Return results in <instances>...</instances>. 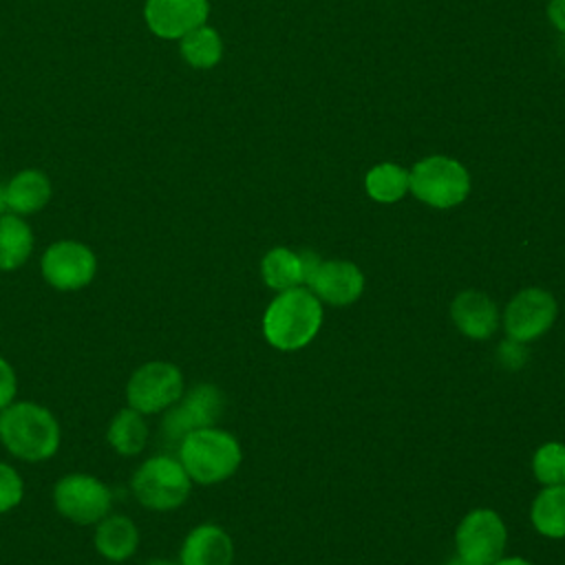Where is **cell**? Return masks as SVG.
<instances>
[{
  "label": "cell",
  "instance_id": "obj_18",
  "mask_svg": "<svg viewBox=\"0 0 565 565\" xmlns=\"http://www.w3.org/2000/svg\"><path fill=\"white\" fill-rule=\"evenodd\" d=\"M146 415L126 406L113 415L106 428V441L121 457H137L148 444Z\"/></svg>",
  "mask_w": 565,
  "mask_h": 565
},
{
  "label": "cell",
  "instance_id": "obj_2",
  "mask_svg": "<svg viewBox=\"0 0 565 565\" xmlns=\"http://www.w3.org/2000/svg\"><path fill=\"white\" fill-rule=\"evenodd\" d=\"M322 322L318 296L309 289L291 287L280 291L263 316V333L267 342L280 351L302 349L313 340Z\"/></svg>",
  "mask_w": 565,
  "mask_h": 565
},
{
  "label": "cell",
  "instance_id": "obj_14",
  "mask_svg": "<svg viewBox=\"0 0 565 565\" xmlns=\"http://www.w3.org/2000/svg\"><path fill=\"white\" fill-rule=\"evenodd\" d=\"M232 539L214 523H203L190 530L179 552V565H232Z\"/></svg>",
  "mask_w": 565,
  "mask_h": 565
},
{
  "label": "cell",
  "instance_id": "obj_24",
  "mask_svg": "<svg viewBox=\"0 0 565 565\" xmlns=\"http://www.w3.org/2000/svg\"><path fill=\"white\" fill-rule=\"evenodd\" d=\"M534 477L545 486L565 483V446L563 444H545L534 452L532 459Z\"/></svg>",
  "mask_w": 565,
  "mask_h": 565
},
{
  "label": "cell",
  "instance_id": "obj_32",
  "mask_svg": "<svg viewBox=\"0 0 565 565\" xmlns=\"http://www.w3.org/2000/svg\"><path fill=\"white\" fill-rule=\"evenodd\" d=\"M448 565H472V563H468V561H463L461 556H457V558H452Z\"/></svg>",
  "mask_w": 565,
  "mask_h": 565
},
{
  "label": "cell",
  "instance_id": "obj_29",
  "mask_svg": "<svg viewBox=\"0 0 565 565\" xmlns=\"http://www.w3.org/2000/svg\"><path fill=\"white\" fill-rule=\"evenodd\" d=\"M9 212V203H7V185H0V216Z\"/></svg>",
  "mask_w": 565,
  "mask_h": 565
},
{
  "label": "cell",
  "instance_id": "obj_1",
  "mask_svg": "<svg viewBox=\"0 0 565 565\" xmlns=\"http://www.w3.org/2000/svg\"><path fill=\"white\" fill-rule=\"evenodd\" d=\"M0 441L22 461H46L60 448V422L46 406L18 399L0 411Z\"/></svg>",
  "mask_w": 565,
  "mask_h": 565
},
{
  "label": "cell",
  "instance_id": "obj_17",
  "mask_svg": "<svg viewBox=\"0 0 565 565\" xmlns=\"http://www.w3.org/2000/svg\"><path fill=\"white\" fill-rule=\"evenodd\" d=\"M51 199V181L42 170H22L7 183L9 212L29 216L40 212Z\"/></svg>",
  "mask_w": 565,
  "mask_h": 565
},
{
  "label": "cell",
  "instance_id": "obj_5",
  "mask_svg": "<svg viewBox=\"0 0 565 565\" xmlns=\"http://www.w3.org/2000/svg\"><path fill=\"white\" fill-rule=\"evenodd\" d=\"M411 192L430 207H455L470 192L468 170L450 157L433 154L413 166L408 172Z\"/></svg>",
  "mask_w": 565,
  "mask_h": 565
},
{
  "label": "cell",
  "instance_id": "obj_10",
  "mask_svg": "<svg viewBox=\"0 0 565 565\" xmlns=\"http://www.w3.org/2000/svg\"><path fill=\"white\" fill-rule=\"evenodd\" d=\"M223 413V393L212 384H199L172 404L161 422V430L170 441H181L196 428L214 426Z\"/></svg>",
  "mask_w": 565,
  "mask_h": 565
},
{
  "label": "cell",
  "instance_id": "obj_13",
  "mask_svg": "<svg viewBox=\"0 0 565 565\" xmlns=\"http://www.w3.org/2000/svg\"><path fill=\"white\" fill-rule=\"evenodd\" d=\"M207 0H146L143 18L148 29L163 40H181L188 31L205 24Z\"/></svg>",
  "mask_w": 565,
  "mask_h": 565
},
{
  "label": "cell",
  "instance_id": "obj_19",
  "mask_svg": "<svg viewBox=\"0 0 565 565\" xmlns=\"http://www.w3.org/2000/svg\"><path fill=\"white\" fill-rule=\"evenodd\" d=\"M33 252V232L18 214L0 216V271L20 269Z\"/></svg>",
  "mask_w": 565,
  "mask_h": 565
},
{
  "label": "cell",
  "instance_id": "obj_15",
  "mask_svg": "<svg viewBox=\"0 0 565 565\" xmlns=\"http://www.w3.org/2000/svg\"><path fill=\"white\" fill-rule=\"evenodd\" d=\"M93 545L110 563L128 561L139 547V527L126 514H106L95 523Z\"/></svg>",
  "mask_w": 565,
  "mask_h": 565
},
{
  "label": "cell",
  "instance_id": "obj_6",
  "mask_svg": "<svg viewBox=\"0 0 565 565\" xmlns=\"http://www.w3.org/2000/svg\"><path fill=\"white\" fill-rule=\"evenodd\" d=\"M183 395V373L177 364L152 360L132 371L126 382V402L141 415L166 413Z\"/></svg>",
  "mask_w": 565,
  "mask_h": 565
},
{
  "label": "cell",
  "instance_id": "obj_21",
  "mask_svg": "<svg viewBox=\"0 0 565 565\" xmlns=\"http://www.w3.org/2000/svg\"><path fill=\"white\" fill-rule=\"evenodd\" d=\"M532 523L550 539L565 536V483L547 486L539 492L532 503Z\"/></svg>",
  "mask_w": 565,
  "mask_h": 565
},
{
  "label": "cell",
  "instance_id": "obj_27",
  "mask_svg": "<svg viewBox=\"0 0 565 565\" xmlns=\"http://www.w3.org/2000/svg\"><path fill=\"white\" fill-rule=\"evenodd\" d=\"M499 360L503 366L508 369H519L525 364L527 360V351L523 347V342H516V340H508V342H501L499 347Z\"/></svg>",
  "mask_w": 565,
  "mask_h": 565
},
{
  "label": "cell",
  "instance_id": "obj_25",
  "mask_svg": "<svg viewBox=\"0 0 565 565\" xmlns=\"http://www.w3.org/2000/svg\"><path fill=\"white\" fill-rule=\"evenodd\" d=\"M22 497H24V481L20 472L13 466L0 461V514L18 508L22 503Z\"/></svg>",
  "mask_w": 565,
  "mask_h": 565
},
{
  "label": "cell",
  "instance_id": "obj_22",
  "mask_svg": "<svg viewBox=\"0 0 565 565\" xmlns=\"http://www.w3.org/2000/svg\"><path fill=\"white\" fill-rule=\"evenodd\" d=\"M364 188L373 201L395 203L411 190V177L397 163H377L366 172Z\"/></svg>",
  "mask_w": 565,
  "mask_h": 565
},
{
  "label": "cell",
  "instance_id": "obj_4",
  "mask_svg": "<svg viewBox=\"0 0 565 565\" xmlns=\"http://www.w3.org/2000/svg\"><path fill=\"white\" fill-rule=\"evenodd\" d=\"M192 490V479L179 457L152 455L137 466L130 477L132 497L154 512H168L185 503Z\"/></svg>",
  "mask_w": 565,
  "mask_h": 565
},
{
  "label": "cell",
  "instance_id": "obj_31",
  "mask_svg": "<svg viewBox=\"0 0 565 565\" xmlns=\"http://www.w3.org/2000/svg\"><path fill=\"white\" fill-rule=\"evenodd\" d=\"M146 565H177V563L170 558H150Z\"/></svg>",
  "mask_w": 565,
  "mask_h": 565
},
{
  "label": "cell",
  "instance_id": "obj_8",
  "mask_svg": "<svg viewBox=\"0 0 565 565\" xmlns=\"http://www.w3.org/2000/svg\"><path fill=\"white\" fill-rule=\"evenodd\" d=\"M40 271L46 285L57 291H77L93 282L97 274L95 252L79 241H55L51 243L42 258Z\"/></svg>",
  "mask_w": 565,
  "mask_h": 565
},
{
  "label": "cell",
  "instance_id": "obj_26",
  "mask_svg": "<svg viewBox=\"0 0 565 565\" xmlns=\"http://www.w3.org/2000/svg\"><path fill=\"white\" fill-rule=\"evenodd\" d=\"M18 395V375L9 360L0 355V411L15 402Z\"/></svg>",
  "mask_w": 565,
  "mask_h": 565
},
{
  "label": "cell",
  "instance_id": "obj_28",
  "mask_svg": "<svg viewBox=\"0 0 565 565\" xmlns=\"http://www.w3.org/2000/svg\"><path fill=\"white\" fill-rule=\"evenodd\" d=\"M547 18L561 33H565V0H550Z\"/></svg>",
  "mask_w": 565,
  "mask_h": 565
},
{
  "label": "cell",
  "instance_id": "obj_20",
  "mask_svg": "<svg viewBox=\"0 0 565 565\" xmlns=\"http://www.w3.org/2000/svg\"><path fill=\"white\" fill-rule=\"evenodd\" d=\"M260 271H263V280L267 282V287L278 289V291H285V289H291V287H298L300 282H305L302 256L287 247L269 249L263 256Z\"/></svg>",
  "mask_w": 565,
  "mask_h": 565
},
{
  "label": "cell",
  "instance_id": "obj_3",
  "mask_svg": "<svg viewBox=\"0 0 565 565\" xmlns=\"http://www.w3.org/2000/svg\"><path fill=\"white\" fill-rule=\"evenodd\" d=\"M241 446L227 430L207 426L179 441V461L192 481L212 486L232 477L241 463Z\"/></svg>",
  "mask_w": 565,
  "mask_h": 565
},
{
  "label": "cell",
  "instance_id": "obj_16",
  "mask_svg": "<svg viewBox=\"0 0 565 565\" xmlns=\"http://www.w3.org/2000/svg\"><path fill=\"white\" fill-rule=\"evenodd\" d=\"M450 316H452L455 324L459 327V331L475 340L490 338L499 324V311H497L494 302L486 294L475 291V289L461 291L452 300Z\"/></svg>",
  "mask_w": 565,
  "mask_h": 565
},
{
  "label": "cell",
  "instance_id": "obj_12",
  "mask_svg": "<svg viewBox=\"0 0 565 565\" xmlns=\"http://www.w3.org/2000/svg\"><path fill=\"white\" fill-rule=\"evenodd\" d=\"M556 318V300L550 291L530 287L519 291L505 309V333L516 342H530L543 335Z\"/></svg>",
  "mask_w": 565,
  "mask_h": 565
},
{
  "label": "cell",
  "instance_id": "obj_11",
  "mask_svg": "<svg viewBox=\"0 0 565 565\" xmlns=\"http://www.w3.org/2000/svg\"><path fill=\"white\" fill-rule=\"evenodd\" d=\"M505 525L492 510H475L457 527V552L472 565H492L505 547Z\"/></svg>",
  "mask_w": 565,
  "mask_h": 565
},
{
  "label": "cell",
  "instance_id": "obj_23",
  "mask_svg": "<svg viewBox=\"0 0 565 565\" xmlns=\"http://www.w3.org/2000/svg\"><path fill=\"white\" fill-rule=\"evenodd\" d=\"M179 49H181L183 60L194 68H212L214 64H218V60L223 55L221 35L216 33V29H212L207 24H201V26L188 31L179 40Z\"/></svg>",
  "mask_w": 565,
  "mask_h": 565
},
{
  "label": "cell",
  "instance_id": "obj_9",
  "mask_svg": "<svg viewBox=\"0 0 565 565\" xmlns=\"http://www.w3.org/2000/svg\"><path fill=\"white\" fill-rule=\"evenodd\" d=\"M305 282L313 296L329 305H351L362 296L364 276L358 265L349 260H320L313 252H302Z\"/></svg>",
  "mask_w": 565,
  "mask_h": 565
},
{
  "label": "cell",
  "instance_id": "obj_7",
  "mask_svg": "<svg viewBox=\"0 0 565 565\" xmlns=\"http://www.w3.org/2000/svg\"><path fill=\"white\" fill-rule=\"evenodd\" d=\"M55 510L75 525H95L113 505L110 488L86 472H71L53 486Z\"/></svg>",
  "mask_w": 565,
  "mask_h": 565
},
{
  "label": "cell",
  "instance_id": "obj_30",
  "mask_svg": "<svg viewBox=\"0 0 565 565\" xmlns=\"http://www.w3.org/2000/svg\"><path fill=\"white\" fill-rule=\"evenodd\" d=\"M492 565H532V563H527V561H523V558H499V561L492 563Z\"/></svg>",
  "mask_w": 565,
  "mask_h": 565
}]
</instances>
